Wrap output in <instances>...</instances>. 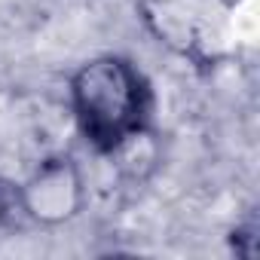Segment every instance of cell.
I'll return each mask as SVG.
<instances>
[{
	"label": "cell",
	"instance_id": "6da1fadb",
	"mask_svg": "<svg viewBox=\"0 0 260 260\" xmlns=\"http://www.w3.org/2000/svg\"><path fill=\"white\" fill-rule=\"evenodd\" d=\"M71 110L83 141L110 156L128 138L150 128L153 86L125 55H95L71 74Z\"/></svg>",
	"mask_w": 260,
	"mask_h": 260
},
{
	"label": "cell",
	"instance_id": "7a4b0ae2",
	"mask_svg": "<svg viewBox=\"0 0 260 260\" xmlns=\"http://www.w3.org/2000/svg\"><path fill=\"white\" fill-rule=\"evenodd\" d=\"M147 31L193 64H211L223 40V13L217 0H138Z\"/></svg>",
	"mask_w": 260,
	"mask_h": 260
},
{
	"label": "cell",
	"instance_id": "3957f363",
	"mask_svg": "<svg viewBox=\"0 0 260 260\" xmlns=\"http://www.w3.org/2000/svg\"><path fill=\"white\" fill-rule=\"evenodd\" d=\"M16 202L28 220L40 226L71 223L86 208V181L74 156L52 153L19 184Z\"/></svg>",
	"mask_w": 260,
	"mask_h": 260
},
{
	"label": "cell",
	"instance_id": "277c9868",
	"mask_svg": "<svg viewBox=\"0 0 260 260\" xmlns=\"http://www.w3.org/2000/svg\"><path fill=\"white\" fill-rule=\"evenodd\" d=\"M257 220H248V223H242V226H236L233 230V251L239 254V257H257V251H260V239H257Z\"/></svg>",
	"mask_w": 260,
	"mask_h": 260
},
{
	"label": "cell",
	"instance_id": "5b68a950",
	"mask_svg": "<svg viewBox=\"0 0 260 260\" xmlns=\"http://www.w3.org/2000/svg\"><path fill=\"white\" fill-rule=\"evenodd\" d=\"M13 199H16V193H13V187H10L7 181H0V233H4V226L10 223V211H13Z\"/></svg>",
	"mask_w": 260,
	"mask_h": 260
}]
</instances>
